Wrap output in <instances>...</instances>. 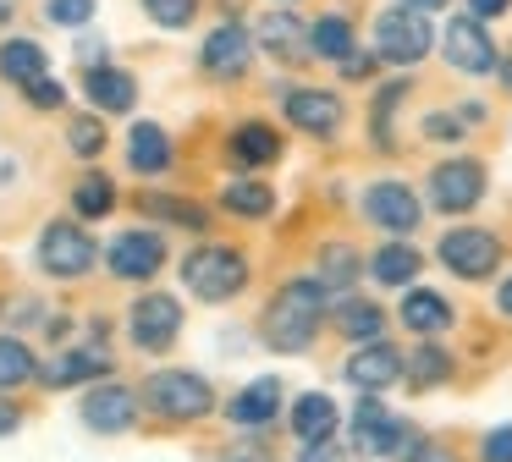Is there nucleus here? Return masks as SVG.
Returning <instances> with one entry per match:
<instances>
[{
  "mask_svg": "<svg viewBox=\"0 0 512 462\" xmlns=\"http://www.w3.org/2000/svg\"><path fill=\"white\" fill-rule=\"evenodd\" d=\"M45 44H34V39H12V44H0V77L6 83H34V77H45Z\"/></svg>",
  "mask_w": 512,
  "mask_h": 462,
  "instance_id": "nucleus-28",
  "label": "nucleus"
},
{
  "mask_svg": "<svg viewBox=\"0 0 512 462\" xmlns=\"http://www.w3.org/2000/svg\"><path fill=\"white\" fill-rule=\"evenodd\" d=\"M402 462H457L452 446H441V440H419V446H408V457Z\"/></svg>",
  "mask_w": 512,
  "mask_h": 462,
  "instance_id": "nucleus-45",
  "label": "nucleus"
},
{
  "mask_svg": "<svg viewBox=\"0 0 512 462\" xmlns=\"http://www.w3.org/2000/svg\"><path fill=\"white\" fill-rule=\"evenodd\" d=\"M435 259H441L457 281H485V275H496V264H501V237L485 231V226H452L441 242H435Z\"/></svg>",
  "mask_w": 512,
  "mask_h": 462,
  "instance_id": "nucleus-4",
  "label": "nucleus"
},
{
  "mask_svg": "<svg viewBox=\"0 0 512 462\" xmlns=\"http://www.w3.org/2000/svg\"><path fill=\"white\" fill-rule=\"evenodd\" d=\"M485 198V165L479 160H446L430 171V204L441 215H468Z\"/></svg>",
  "mask_w": 512,
  "mask_h": 462,
  "instance_id": "nucleus-10",
  "label": "nucleus"
},
{
  "mask_svg": "<svg viewBox=\"0 0 512 462\" xmlns=\"http://www.w3.org/2000/svg\"><path fill=\"white\" fill-rule=\"evenodd\" d=\"M221 462H276V451L259 446V440H237V446L221 451Z\"/></svg>",
  "mask_w": 512,
  "mask_h": 462,
  "instance_id": "nucleus-43",
  "label": "nucleus"
},
{
  "mask_svg": "<svg viewBox=\"0 0 512 462\" xmlns=\"http://www.w3.org/2000/svg\"><path fill=\"white\" fill-rule=\"evenodd\" d=\"M34 380H45V385H100V380H111V352L105 347H67V352H56Z\"/></svg>",
  "mask_w": 512,
  "mask_h": 462,
  "instance_id": "nucleus-16",
  "label": "nucleus"
},
{
  "mask_svg": "<svg viewBox=\"0 0 512 462\" xmlns=\"http://www.w3.org/2000/svg\"><path fill=\"white\" fill-rule=\"evenodd\" d=\"M419 270H424V259L408 248V242H386V248L369 259V275H375L380 286H413Z\"/></svg>",
  "mask_w": 512,
  "mask_h": 462,
  "instance_id": "nucleus-31",
  "label": "nucleus"
},
{
  "mask_svg": "<svg viewBox=\"0 0 512 462\" xmlns=\"http://www.w3.org/2000/svg\"><path fill=\"white\" fill-rule=\"evenodd\" d=\"M402 380L413 385V391H435V385L452 380V352L441 347V341H424V347L402 352Z\"/></svg>",
  "mask_w": 512,
  "mask_h": 462,
  "instance_id": "nucleus-22",
  "label": "nucleus"
},
{
  "mask_svg": "<svg viewBox=\"0 0 512 462\" xmlns=\"http://www.w3.org/2000/svg\"><path fill=\"white\" fill-rule=\"evenodd\" d=\"M94 259H100L94 237L83 226H72V220H50V226L39 231V270L56 275V281H78V275H89Z\"/></svg>",
  "mask_w": 512,
  "mask_h": 462,
  "instance_id": "nucleus-5",
  "label": "nucleus"
},
{
  "mask_svg": "<svg viewBox=\"0 0 512 462\" xmlns=\"http://www.w3.org/2000/svg\"><path fill=\"white\" fill-rule=\"evenodd\" d=\"M336 424H342V413H336V402L325 391H303L298 402H292V435H298L303 446L336 440Z\"/></svg>",
  "mask_w": 512,
  "mask_h": 462,
  "instance_id": "nucleus-20",
  "label": "nucleus"
},
{
  "mask_svg": "<svg viewBox=\"0 0 512 462\" xmlns=\"http://www.w3.org/2000/svg\"><path fill=\"white\" fill-rule=\"evenodd\" d=\"M12 11H17V6H12V0H0V22H6V17H12Z\"/></svg>",
  "mask_w": 512,
  "mask_h": 462,
  "instance_id": "nucleus-53",
  "label": "nucleus"
},
{
  "mask_svg": "<svg viewBox=\"0 0 512 462\" xmlns=\"http://www.w3.org/2000/svg\"><path fill=\"white\" fill-rule=\"evenodd\" d=\"M127 160H133L138 176H160L171 165V138L166 127H155V121H138L133 132H127Z\"/></svg>",
  "mask_w": 512,
  "mask_h": 462,
  "instance_id": "nucleus-24",
  "label": "nucleus"
},
{
  "mask_svg": "<svg viewBox=\"0 0 512 462\" xmlns=\"http://www.w3.org/2000/svg\"><path fill=\"white\" fill-rule=\"evenodd\" d=\"M342 380L353 385V391H364V396L386 391V385H397V380H402V352L391 347V341H364L358 352H347Z\"/></svg>",
  "mask_w": 512,
  "mask_h": 462,
  "instance_id": "nucleus-14",
  "label": "nucleus"
},
{
  "mask_svg": "<svg viewBox=\"0 0 512 462\" xmlns=\"http://www.w3.org/2000/svg\"><path fill=\"white\" fill-rule=\"evenodd\" d=\"M72 209H78L83 220H105L116 209V182L105 171H89L78 187H72Z\"/></svg>",
  "mask_w": 512,
  "mask_h": 462,
  "instance_id": "nucleus-33",
  "label": "nucleus"
},
{
  "mask_svg": "<svg viewBox=\"0 0 512 462\" xmlns=\"http://www.w3.org/2000/svg\"><path fill=\"white\" fill-rule=\"evenodd\" d=\"M199 61H204V72H215V77H243L248 61H254V39H248L237 22H226V28H215L210 39H204Z\"/></svg>",
  "mask_w": 512,
  "mask_h": 462,
  "instance_id": "nucleus-18",
  "label": "nucleus"
},
{
  "mask_svg": "<svg viewBox=\"0 0 512 462\" xmlns=\"http://www.w3.org/2000/svg\"><path fill=\"white\" fill-rule=\"evenodd\" d=\"M336 330H342L347 341H380V330H386V308L369 303V297H342L336 303Z\"/></svg>",
  "mask_w": 512,
  "mask_h": 462,
  "instance_id": "nucleus-25",
  "label": "nucleus"
},
{
  "mask_svg": "<svg viewBox=\"0 0 512 462\" xmlns=\"http://www.w3.org/2000/svg\"><path fill=\"white\" fill-rule=\"evenodd\" d=\"M105 50H111V44H105L100 33H78V44H72V55H78V66H83V72L105 66Z\"/></svg>",
  "mask_w": 512,
  "mask_h": 462,
  "instance_id": "nucleus-42",
  "label": "nucleus"
},
{
  "mask_svg": "<svg viewBox=\"0 0 512 462\" xmlns=\"http://www.w3.org/2000/svg\"><path fill=\"white\" fill-rule=\"evenodd\" d=\"M232 160L237 165H270V160H281V132L265 127V121H243V127L232 132Z\"/></svg>",
  "mask_w": 512,
  "mask_h": 462,
  "instance_id": "nucleus-26",
  "label": "nucleus"
},
{
  "mask_svg": "<svg viewBox=\"0 0 512 462\" xmlns=\"http://www.w3.org/2000/svg\"><path fill=\"white\" fill-rule=\"evenodd\" d=\"M17 429H23V413H17L12 402H0V440H6V435H17Z\"/></svg>",
  "mask_w": 512,
  "mask_h": 462,
  "instance_id": "nucleus-49",
  "label": "nucleus"
},
{
  "mask_svg": "<svg viewBox=\"0 0 512 462\" xmlns=\"http://www.w3.org/2000/svg\"><path fill=\"white\" fill-rule=\"evenodd\" d=\"M496 308H501V314L512 319V275H507V281H501V292H496Z\"/></svg>",
  "mask_w": 512,
  "mask_h": 462,
  "instance_id": "nucleus-51",
  "label": "nucleus"
},
{
  "mask_svg": "<svg viewBox=\"0 0 512 462\" xmlns=\"http://www.w3.org/2000/svg\"><path fill=\"white\" fill-rule=\"evenodd\" d=\"M507 6H512V0H468V17H474V22H490V17H501Z\"/></svg>",
  "mask_w": 512,
  "mask_h": 462,
  "instance_id": "nucleus-46",
  "label": "nucleus"
},
{
  "mask_svg": "<svg viewBox=\"0 0 512 462\" xmlns=\"http://www.w3.org/2000/svg\"><path fill=\"white\" fill-rule=\"evenodd\" d=\"M0 314L12 319V325H39V319H45V303H34V297H12Z\"/></svg>",
  "mask_w": 512,
  "mask_h": 462,
  "instance_id": "nucleus-44",
  "label": "nucleus"
},
{
  "mask_svg": "<svg viewBox=\"0 0 512 462\" xmlns=\"http://www.w3.org/2000/svg\"><path fill=\"white\" fill-rule=\"evenodd\" d=\"M364 215H369V226L391 231V237H408L424 220V209H419V193L408 182H375L364 193Z\"/></svg>",
  "mask_w": 512,
  "mask_h": 462,
  "instance_id": "nucleus-13",
  "label": "nucleus"
},
{
  "mask_svg": "<svg viewBox=\"0 0 512 462\" xmlns=\"http://www.w3.org/2000/svg\"><path fill=\"white\" fill-rule=\"evenodd\" d=\"M430 44H435L430 17H419V11H402V6L380 11V22H375V55H380V61L413 66V61H424V55H430Z\"/></svg>",
  "mask_w": 512,
  "mask_h": 462,
  "instance_id": "nucleus-7",
  "label": "nucleus"
},
{
  "mask_svg": "<svg viewBox=\"0 0 512 462\" xmlns=\"http://www.w3.org/2000/svg\"><path fill=\"white\" fill-rule=\"evenodd\" d=\"M408 435L413 429L402 424V418H391L380 396H358L353 424H347V446H353L358 457H391V451L408 457Z\"/></svg>",
  "mask_w": 512,
  "mask_h": 462,
  "instance_id": "nucleus-6",
  "label": "nucleus"
},
{
  "mask_svg": "<svg viewBox=\"0 0 512 462\" xmlns=\"http://www.w3.org/2000/svg\"><path fill=\"white\" fill-rule=\"evenodd\" d=\"M320 325H325V292L314 281H287L276 297H270V308H265V319H259V336H265V347L270 352H309L314 347V336H320Z\"/></svg>",
  "mask_w": 512,
  "mask_h": 462,
  "instance_id": "nucleus-1",
  "label": "nucleus"
},
{
  "mask_svg": "<svg viewBox=\"0 0 512 462\" xmlns=\"http://www.w3.org/2000/svg\"><path fill=\"white\" fill-rule=\"evenodd\" d=\"M23 99H28L34 110H61V105H67V88H61L56 77L45 72V77H34V83L23 88Z\"/></svg>",
  "mask_w": 512,
  "mask_h": 462,
  "instance_id": "nucleus-38",
  "label": "nucleus"
},
{
  "mask_svg": "<svg viewBox=\"0 0 512 462\" xmlns=\"http://www.w3.org/2000/svg\"><path fill=\"white\" fill-rule=\"evenodd\" d=\"M281 110H287L292 127L314 132V138H336V132H342V116H347V105L331 88H287V94H281Z\"/></svg>",
  "mask_w": 512,
  "mask_h": 462,
  "instance_id": "nucleus-12",
  "label": "nucleus"
},
{
  "mask_svg": "<svg viewBox=\"0 0 512 462\" xmlns=\"http://www.w3.org/2000/svg\"><path fill=\"white\" fill-rule=\"evenodd\" d=\"M397 319L413 330V336H441V330L452 325V303H446L441 292H430V286H413V292L402 297Z\"/></svg>",
  "mask_w": 512,
  "mask_h": 462,
  "instance_id": "nucleus-21",
  "label": "nucleus"
},
{
  "mask_svg": "<svg viewBox=\"0 0 512 462\" xmlns=\"http://www.w3.org/2000/svg\"><path fill=\"white\" fill-rule=\"evenodd\" d=\"M408 99V83H386L380 88V99H375V143L380 149H391V138H386V121H391V110Z\"/></svg>",
  "mask_w": 512,
  "mask_h": 462,
  "instance_id": "nucleus-37",
  "label": "nucleus"
},
{
  "mask_svg": "<svg viewBox=\"0 0 512 462\" xmlns=\"http://www.w3.org/2000/svg\"><path fill=\"white\" fill-rule=\"evenodd\" d=\"M67 149H72V154H89V160H94V154L105 149V127H100L94 116H78V121L67 127Z\"/></svg>",
  "mask_w": 512,
  "mask_h": 462,
  "instance_id": "nucleus-36",
  "label": "nucleus"
},
{
  "mask_svg": "<svg viewBox=\"0 0 512 462\" xmlns=\"http://www.w3.org/2000/svg\"><path fill=\"white\" fill-rule=\"evenodd\" d=\"M441 55L457 66V72H468V77H485V72H496V39L485 33V22H474V17H452L446 22V33H441Z\"/></svg>",
  "mask_w": 512,
  "mask_h": 462,
  "instance_id": "nucleus-11",
  "label": "nucleus"
},
{
  "mask_svg": "<svg viewBox=\"0 0 512 462\" xmlns=\"http://www.w3.org/2000/svg\"><path fill=\"white\" fill-rule=\"evenodd\" d=\"M78 418H83V429H94V435H127V429L138 424V391H127V385H116V380L83 385Z\"/></svg>",
  "mask_w": 512,
  "mask_h": 462,
  "instance_id": "nucleus-8",
  "label": "nucleus"
},
{
  "mask_svg": "<svg viewBox=\"0 0 512 462\" xmlns=\"http://www.w3.org/2000/svg\"><path fill=\"white\" fill-rule=\"evenodd\" d=\"M254 44L265 55H276V61H298L303 50H309V28H303L292 11H265L254 28Z\"/></svg>",
  "mask_w": 512,
  "mask_h": 462,
  "instance_id": "nucleus-19",
  "label": "nucleus"
},
{
  "mask_svg": "<svg viewBox=\"0 0 512 462\" xmlns=\"http://www.w3.org/2000/svg\"><path fill=\"white\" fill-rule=\"evenodd\" d=\"M83 94H89L100 110H133L138 83H133V72H122V66H94V72H83Z\"/></svg>",
  "mask_w": 512,
  "mask_h": 462,
  "instance_id": "nucleus-23",
  "label": "nucleus"
},
{
  "mask_svg": "<svg viewBox=\"0 0 512 462\" xmlns=\"http://www.w3.org/2000/svg\"><path fill=\"white\" fill-rule=\"evenodd\" d=\"M50 22H61V28H83V22L94 17V0H50Z\"/></svg>",
  "mask_w": 512,
  "mask_h": 462,
  "instance_id": "nucleus-39",
  "label": "nucleus"
},
{
  "mask_svg": "<svg viewBox=\"0 0 512 462\" xmlns=\"http://www.w3.org/2000/svg\"><path fill=\"white\" fill-rule=\"evenodd\" d=\"M496 72H501V83L512 88V61H496Z\"/></svg>",
  "mask_w": 512,
  "mask_h": 462,
  "instance_id": "nucleus-52",
  "label": "nucleus"
},
{
  "mask_svg": "<svg viewBox=\"0 0 512 462\" xmlns=\"http://www.w3.org/2000/svg\"><path fill=\"white\" fill-rule=\"evenodd\" d=\"M303 462H342V446H336V440H320V446H303Z\"/></svg>",
  "mask_w": 512,
  "mask_h": 462,
  "instance_id": "nucleus-48",
  "label": "nucleus"
},
{
  "mask_svg": "<svg viewBox=\"0 0 512 462\" xmlns=\"http://www.w3.org/2000/svg\"><path fill=\"white\" fill-rule=\"evenodd\" d=\"M34 374H39V363H34V352H28V341L0 336V391H12V385L34 380Z\"/></svg>",
  "mask_w": 512,
  "mask_h": 462,
  "instance_id": "nucleus-34",
  "label": "nucleus"
},
{
  "mask_svg": "<svg viewBox=\"0 0 512 462\" xmlns=\"http://www.w3.org/2000/svg\"><path fill=\"white\" fill-rule=\"evenodd\" d=\"M182 286H188L199 303H232L248 286V259L226 242H204L182 259Z\"/></svg>",
  "mask_w": 512,
  "mask_h": 462,
  "instance_id": "nucleus-3",
  "label": "nucleus"
},
{
  "mask_svg": "<svg viewBox=\"0 0 512 462\" xmlns=\"http://www.w3.org/2000/svg\"><path fill=\"white\" fill-rule=\"evenodd\" d=\"M221 204L243 220H265L270 209H276V193H270V182H259V176H237V182H226Z\"/></svg>",
  "mask_w": 512,
  "mask_h": 462,
  "instance_id": "nucleus-30",
  "label": "nucleus"
},
{
  "mask_svg": "<svg viewBox=\"0 0 512 462\" xmlns=\"http://www.w3.org/2000/svg\"><path fill=\"white\" fill-rule=\"evenodd\" d=\"M314 264H320V270H314V286H320V292H347V286L358 281V253L347 248V242H325Z\"/></svg>",
  "mask_w": 512,
  "mask_h": 462,
  "instance_id": "nucleus-27",
  "label": "nucleus"
},
{
  "mask_svg": "<svg viewBox=\"0 0 512 462\" xmlns=\"http://www.w3.org/2000/svg\"><path fill=\"white\" fill-rule=\"evenodd\" d=\"M276 413H281V380L276 374L248 380L243 391L226 402V418H232L237 429H265V424H276Z\"/></svg>",
  "mask_w": 512,
  "mask_h": 462,
  "instance_id": "nucleus-17",
  "label": "nucleus"
},
{
  "mask_svg": "<svg viewBox=\"0 0 512 462\" xmlns=\"http://www.w3.org/2000/svg\"><path fill=\"white\" fill-rule=\"evenodd\" d=\"M127 336L144 352H166L182 336V303L171 292H144L133 303V314H127Z\"/></svg>",
  "mask_w": 512,
  "mask_h": 462,
  "instance_id": "nucleus-9",
  "label": "nucleus"
},
{
  "mask_svg": "<svg viewBox=\"0 0 512 462\" xmlns=\"http://www.w3.org/2000/svg\"><path fill=\"white\" fill-rule=\"evenodd\" d=\"M369 72H375V55H364V50H353L342 61V77H369Z\"/></svg>",
  "mask_w": 512,
  "mask_h": 462,
  "instance_id": "nucleus-47",
  "label": "nucleus"
},
{
  "mask_svg": "<svg viewBox=\"0 0 512 462\" xmlns=\"http://www.w3.org/2000/svg\"><path fill=\"white\" fill-rule=\"evenodd\" d=\"M424 138H435V143H457V138H463V116H446V110L424 116Z\"/></svg>",
  "mask_w": 512,
  "mask_h": 462,
  "instance_id": "nucleus-41",
  "label": "nucleus"
},
{
  "mask_svg": "<svg viewBox=\"0 0 512 462\" xmlns=\"http://www.w3.org/2000/svg\"><path fill=\"white\" fill-rule=\"evenodd\" d=\"M309 55L342 66L347 55H353V22L336 17V11H331V17H320V22H309Z\"/></svg>",
  "mask_w": 512,
  "mask_h": 462,
  "instance_id": "nucleus-29",
  "label": "nucleus"
},
{
  "mask_svg": "<svg viewBox=\"0 0 512 462\" xmlns=\"http://www.w3.org/2000/svg\"><path fill=\"white\" fill-rule=\"evenodd\" d=\"M402 11H419V17H430V11H446L452 0H397Z\"/></svg>",
  "mask_w": 512,
  "mask_h": 462,
  "instance_id": "nucleus-50",
  "label": "nucleus"
},
{
  "mask_svg": "<svg viewBox=\"0 0 512 462\" xmlns=\"http://www.w3.org/2000/svg\"><path fill=\"white\" fill-rule=\"evenodd\" d=\"M144 11L160 28H188V22L199 17V0H144Z\"/></svg>",
  "mask_w": 512,
  "mask_h": 462,
  "instance_id": "nucleus-35",
  "label": "nucleus"
},
{
  "mask_svg": "<svg viewBox=\"0 0 512 462\" xmlns=\"http://www.w3.org/2000/svg\"><path fill=\"white\" fill-rule=\"evenodd\" d=\"M105 264H111L116 281H149V275H160V264H166V242H160L155 231H122V237L105 248Z\"/></svg>",
  "mask_w": 512,
  "mask_h": 462,
  "instance_id": "nucleus-15",
  "label": "nucleus"
},
{
  "mask_svg": "<svg viewBox=\"0 0 512 462\" xmlns=\"http://www.w3.org/2000/svg\"><path fill=\"white\" fill-rule=\"evenodd\" d=\"M138 209L155 220H171V226H188V231H204L210 226V209L204 204H188V198H166V193H144L138 198Z\"/></svg>",
  "mask_w": 512,
  "mask_h": 462,
  "instance_id": "nucleus-32",
  "label": "nucleus"
},
{
  "mask_svg": "<svg viewBox=\"0 0 512 462\" xmlns=\"http://www.w3.org/2000/svg\"><path fill=\"white\" fill-rule=\"evenodd\" d=\"M479 462H512V424H496L479 440Z\"/></svg>",
  "mask_w": 512,
  "mask_h": 462,
  "instance_id": "nucleus-40",
  "label": "nucleus"
},
{
  "mask_svg": "<svg viewBox=\"0 0 512 462\" xmlns=\"http://www.w3.org/2000/svg\"><path fill=\"white\" fill-rule=\"evenodd\" d=\"M138 396H144L149 413L171 418V424H193V418L215 413V385L193 369H155Z\"/></svg>",
  "mask_w": 512,
  "mask_h": 462,
  "instance_id": "nucleus-2",
  "label": "nucleus"
}]
</instances>
